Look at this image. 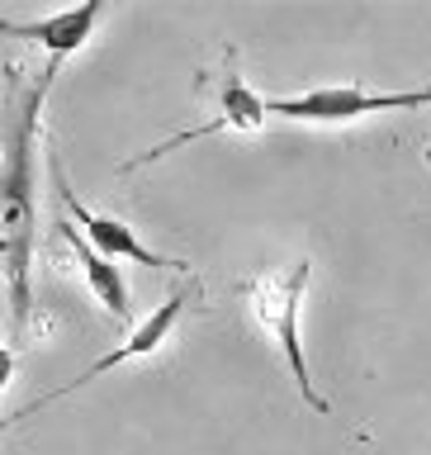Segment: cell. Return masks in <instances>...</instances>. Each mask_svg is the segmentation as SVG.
<instances>
[{"label":"cell","instance_id":"cell-1","mask_svg":"<svg viewBox=\"0 0 431 455\" xmlns=\"http://www.w3.org/2000/svg\"><path fill=\"white\" fill-rule=\"evenodd\" d=\"M62 62H48L38 81L10 114L5 128V171H0V247H5V299H10V361L24 341V327L34 318V237H38V124L48 91L57 85Z\"/></svg>","mask_w":431,"mask_h":455},{"label":"cell","instance_id":"cell-2","mask_svg":"<svg viewBox=\"0 0 431 455\" xmlns=\"http://www.w3.org/2000/svg\"><path fill=\"white\" fill-rule=\"evenodd\" d=\"M308 280H313V261L308 256H299L290 270H275V275H251L242 284V299H247L256 327L275 341V351L284 355V365H290V375L299 384V394H304V403L327 418L332 403L313 389V370H308V355H304V332H299V313H304V299H308Z\"/></svg>","mask_w":431,"mask_h":455},{"label":"cell","instance_id":"cell-3","mask_svg":"<svg viewBox=\"0 0 431 455\" xmlns=\"http://www.w3.org/2000/svg\"><path fill=\"white\" fill-rule=\"evenodd\" d=\"M199 100H209V109H213L204 124L185 128V133H171L166 142H156V148L138 152V156H128L119 171L152 166V162H162L166 152L185 148V142H199V138L227 133V128H237V133H256V128H266V119H270V100H261L247 81H242V71H237V48H227V52H223V67H219V71H204V76H199Z\"/></svg>","mask_w":431,"mask_h":455},{"label":"cell","instance_id":"cell-4","mask_svg":"<svg viewBox=\"0 0 431 455\" xmlns=\"http://www.w3.org/2000/svg\"><path fill=\"white\" fill-rule=\"evenodd\" d=\"M431 105V85L422 91H365V85H318L304 95L270 100V114L294 124H351L365 114H389V109H418Z\"/></svg>","mask_w":431,"mask_h":455},{"label":"cell","instance_id":"cell-5","mask_svg":"<svg viewBox=\"0 0 431 455\" xmlns=\"http://www.w3.org/2000/svg\"><path fill=\"white\" fill-rule=\"evenodd\" d=\"M185 304H190V290H185V284H180V290H171V294L162 299V304H156V308L148 313V318H142V323H138L133 332H128V337L119 341V347L109 351V355H100V361H95L91 370H81L76 379L57 384V389H48V394H38L34 403H24V408L14 412V418H10V427H14V422H24V418H34L38 408H48V403H57V398H67V394H76V389H85V384H91V379H100V375H109L114 365H128V361H138V355H152V351H156V347H162V341L171 337V327L180 323V308H185Z\"/></svg>","mask_w":431,"mask_h":455},{"label":"cell","instance_id":"cell-6","mask_svg":"<svg viewBox=\"0 0 431 455\" xmlns=\"http://www.w3.org/2000/svg\"><path fill=\"white\" fill-rule=\"evenodd\" d=\"M48 171H52V190H57V204H62V213L71 223L85 233V242H91L95 251H105L109 261H138V266H166V270H190V261H180V256H162V251H152V247H142L138 233L128 223L119 219H105V213H95V209H85L76 190L67 185V171L57 156H48Z\"/></svg>","mask_w":431,"mask_h":455},{"label":"cell","instance_id":"cell-7","mask_svg":"<svg viewBox=\"0 0 431 455\" xmlns=\"http://www.w3.org/2000/svg\"><path fill=\"white\" fill-rule=\"evenodd\" d=\"M100 14H105V5H100V0H85V5H76V10L48 14V20H28V24L0 20V28H5V34H14V38L38 43V48L48 52V62H67L71 52H81L85 43H91Z\"/></svg>","mask_w":431,"mask_h":455},{"label":"cell","instance_id":"cell-8","mask_svg":"<svg viewBox=\"0 0 431 455\" xmlns=\"http://www.w3.org/2000/svg\"><path fill=\"white\" fill-rule=\"evenodd\" d=\"M57 237H62L71 251H76V261H81V270H85V280H91L95 299L124 323V318H128V284H124V270L114 266L105 251H95L91 242H85V233H81V228L71 223V219H57Z\"/></svg>","mask_w":431,"mask_h":455}]
</instances>
